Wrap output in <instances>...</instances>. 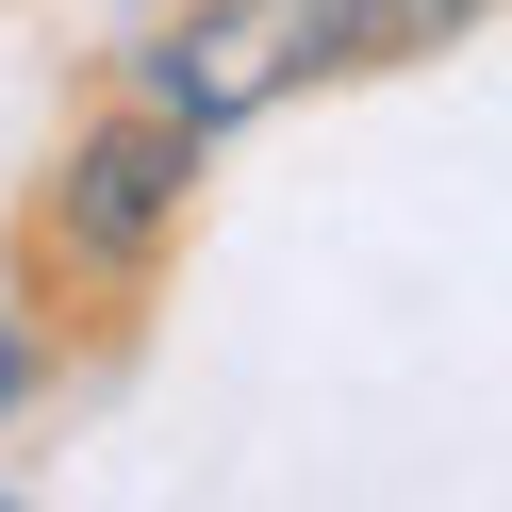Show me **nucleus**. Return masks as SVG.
<instances>
[{"instance_id":"f03ea898","label":"nucleus","mask_w":512,"mask_h":512,"mask_svg":"<svg viewBox=\"0 0 512 512\" xmlns=\"http://www.w3.org/2000/svg\"><path fill=\"white\" fill-rule=\"evenodd\" d=\"M182 149H199L182 116H116V133L67 166V248L83 265H149V232L182 215Z\"/></svg>"},{"instance_id":"f257e3e1","label":"nucleus","mask_w":512,"mask_h":512,"mask_svg":"<svg viewBox=\"0 0 512 512\" xmlns=\"http://www.w3.org/2000/svg\"><path fill=\"white\" fill-rule=\"evenodd\" d=\"M298 67H364L347 0H199V17L149 50V116H182V133H232V116H265Z\"/></svg>"},{"instance_id":"7ed1b4c3","label":"nucleus","mask_w":512,"mask_h":512,"mask_svg":"<svg viewBox=\"0 0 512 512\" xmlns=\"http://www.w3.org/2000/svg\"><path fill=\"white\" fill-rule=\"evenodd\" d=\"M463 17H479V0H347V34H364V67H380V50H446Z\"/></svg>"}]
</instances>
